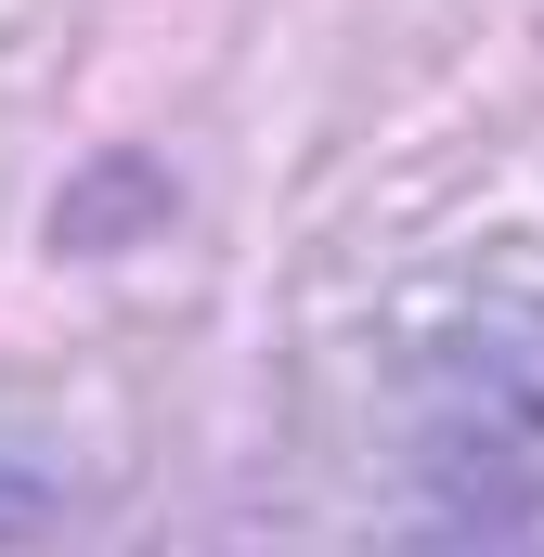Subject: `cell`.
Masks as SVG:
<instances>
[{
	"label": "cell",
	"mask_w": 544,
	"mask_h": 557,
	"mask_svg": "<svg viewBox=\"0 0 544 557\" xmlns=\"http://www.w3.org/2000/svg\"><path fill=\"white\" fill-rule=\"evenodd\" d=\"M415 467H428V506L454 532H519L544 506V311L532 298H480V324L428 350Z\"/></svg>",
	"instance_id": "6da1fadb"
}]
</instances>
